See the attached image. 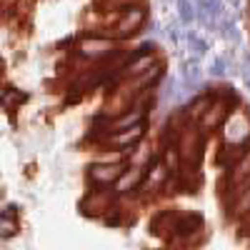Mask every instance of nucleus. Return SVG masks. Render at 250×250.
I'll return each mask as SVG.
<instances>
[{
  "label": "nucleus",
  "instance_id": "obj_1",
  "mask_svg": "<svg viewBox=\"0 0 250 250\" xmlns=\"http://www.w3.org/2000/svg\"><path fill=\"white\" fill-rule=\"evenodd\" d=\"M120 53H123L120 43L113 40L110 35H105V33H85V35H80L75 40V48H73L75 58H80L83 62H98V65L115 60Z\"/></svg>",
  "mask_w": 250,
  "mask_h": 250
},
{
  "label": "nucleus",
  "instance_id": "obj_2",
  "mask_svg": "<svg viewBox=\"0 0 250 250\" xmlns=\"http://www.w3.org/2000/svg\"><path fill=\"white\" fill-rule=\"evenodd\" d=\"M148 3H138V5H128L118 13H113L110 25L105 28V35H110L118 43H128L135 35L143 33V28L148 25Z\"/></svg>",
  "mask_w": 250,
  "mask_h": 250
},
{
  "label": "nucleus",
  "instance_id": "obj_3",
  "mask_svg": "<svg viewBox=\"0 0 250 250\" xmlns=\"http://www.w3.org/2000/svg\"><path fill=\"white\" fill-rule=\"evenodd\" d=\"M220 143L230 145L238 150H248L250 148V113L248 110H233L230 118L225 120L223 130H220Z\"/></svg>",
  "mask_w": 250,
  "mask_h": 250
},
{
  "label": "nucleus",
  "instance_id": "obj_4",
  "mask_svg": "<svg viewBox=\"0 0 250 250\" xmlns=\"http://www.w3.org/2000/svg\"><path fill=\"white\" fill-rule=\"evenodd\" d=\"M120 200L115 198L113 188H88V193L80 200V213L85 218H103L113 210Z\"/></svg>",
  "mask_w": 250,
  "mask_h": 250
},
{
  "label": "nucleus",
  "instance_id": "obj_5",
  "mask_svg": "<svg viewBox=\"0 0 250 250\" xmlns=\"http://www.w3.org/2000/svg\"><path fill=\"white\" fill-rule=\"evenodd\" d=\"M148 133V123H140L130 130H120V133H110L105 138H100L95 143V150H120V153H130L138 143H143Z\"/></svg>",
  "mask_w": 250,
  "mask_h": 250
},
{
  "label": "nucleus",
  "instance_id": "obj_6",
  "mask_svg": "<svg viewBox=\"0 0 250 250\" xmlns=\"http://www.w3.org/2000/svg\"><path fill=\"white\" fill-rule=\"evenodd\" d=\"M125 170H128V163H115V165L90 163L88 170H85L88 188H113Z\"/></svg>",
  "mask_w": 250,
  "mask_h": 250
},
{
  "label": "nucleus",
  "instance_id": "obj_7",
  "mask_svg": "<svg viewBox=\"0 0 250 250\" xmlns=\"http://www.w3.org/2000/svg\"><path fill=\"white\" fill-rule=\"evenodd\" d=\"M145 175H148V170L128 165V170H125V173L120 175V180L113 185L115 198H118V200H135V195L140 193V188H143V183H145Z\"/></svg>",
  "mask_w": 250,
  "mask_h": 250
},
{
  "label": "nucleus",
  "instance_id": "obj_8",
  "mask_svg": "<svg viewBox=\"0 0 250 250\" xmlns=\"http://www.w3.org/2000/svg\"><path fill=\"white\" fill-rule=\"evenodd\" d=\"M183 210H178V208H163L160 213H155L150 218V235L170 243L173 235H175V228H178V220H180Z\"/></svg>",
  "mask_w": 250,
  "mask_h": 250
},
{
  "label": "nucleus",
  "instance_id": "obj_9",
  "mask_svg": "<svg viewBox=\"0 0 250 250\" xmlns=\"http://www.w3.org/2000/svg\"><path fill=\"white\" fill-rule=\"evenodd\" d=\"M230 113H233V108L228 105V103H223V100L215 98V103L210 105V110H208L205 118L198 123V130H200L205 138L213 135V133H218V130H223V125H225L228 118H230Z\"/></svg>",
  "mask_w": 250,
  "mask_h": 250
},
{
  "label": "nucleus",
  "instance_id": "obj_10",
  "mask_svg": "<svg viewBox=\"0 0 250 250\" xmlns=\"http://www.w3.org/2000/svg\"><path fill=\"white\" fill-rule=\"evenodd\" d=\"M225 213H228L230 220H238V223L250 218V183H245L240 190L233 195V200L228 203V208H225Z\"/></svg>",
  "mask_w": 250,
  "mask_h": 250
},
{
  "label": "nucleus",
  "instance_id": "obj_11",
  "mask_svg": "<svg viewBox=\"0 0 250 250\" xmlns=\"http://www.w3.org/2000/svg\"><path fill=\"white\" fill-rule=\"evenodd\" d=\"M158 158H160V155H158V150H155L153 140H148V138H145L143 143H138L135 148L130 150L128 165H133V168H143V170H148V168H150V165H153Z\"/></svg>",
  "mask_w": 250,
  "mask_h": 250
},
{
  "label": "nucleus",
  "instance_id": "obj_12",
  "mask_svg": "<svg viewBox=\"0 0 250 250\" xmlns=\"http://www.w3.org/2000/svg\"><path fill=\"white\" fill-rule=\"evenodd\" d=\"M18 233H20V218H13V215H3V218H0V238L10 240Z\"/></svg>",
  "mask_w": 250,
  "mask_h": 250
},
{
  "label": "nucleus",
  "instance_id": "obj_13",
  "mask_svg": "<svg viewBox=\"0 0 250 250\" xmlns=\"http://www.w3.org/2000/svg\"><path fill=\"white\" fill-rule=\"evenodd\" d=\"M25 100H28V95L20 93V90H15V88H5V93H3V105H5V110H13L15 105H20V103H25Z\"/></svg>",
  "mask_w": 250,
  "mask_h": 250
},
{
  "label": "nucleus",
  "instance_id": "obj_14",
  "mask_svg": "<svg viewBox=\"0 0 250 250\" xmlns=\"http://www.w3.org/2000/svg\"><path fill=\"white\" fill-rule=\"evenodd\" d=\"M180 250H188V248H180Z\"/></svg>",
  "mask_w": 250,
  "mask_h": 250
}]
</instances>
